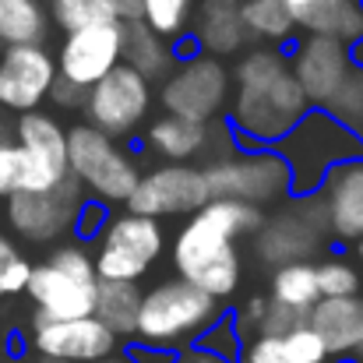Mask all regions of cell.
Returning <instances> with one entry per match:
<instances>
[{
	"mask_svg": "<svg viewBox=\"0 0 363 363\" xmlns=\"http://www.w3.org/2000/svg\"><path fill=\"white\" fill-rule=\"evenodd\" d=\"M208 184V198L219 201H240V205H272L289 194V169L286 162L268 148L254 155H230L201 169Z\"/></svg>",
	"mask_w": 363,
	"mask_h": 363,
	"instance_id": "obj_8",
	"label": "cell"
},
{
	"mask_svg": "<svg viewBox=\"0 0 363 363\" xmlns=\"http://www.w3.org/2000/svg\"><path fill=\"white\" fill-rule=\"evenodd\" d=\"M82 187L74 177H67L60 187L53 191H21V194H11L7 205H4V216H7V226L25 237L32 243H46L64 237L67 230H74L78 223V212H82Z\"/></svg>",
	"mask_w": 363,
	"mask_h": 363,
	"instance_id": "obj_12",
	"label": "cell"
},
{
	"mask_svg": "<svg viewBox=\"0 0 363 363\" xmlns=\"http://www.w3.org/2000/svg\"><path fill=\"white\" fill-rule=\"evenodd\" d=\"M103 223H106V205H99V201H85V205H82V212H78L74 230H78L85 240H92V237H99V233H103Z\"/></svg>",
	"mask_w": 363,
	"mask_h": 363,
	"instance_id": "obj_40",
	"label": "cell"
},
{
	"mask_svg": "<svg viewBox=\"0 0 363 363\" xmlns=\"http://www.w3.org/2000/svg\"><path fill=\"white\" fill-rule=\"evenodd\" d=\"M53 64H57L60 82L89 92L113 67H121V25L103 21V25H89V28L71 32Z\"/></svg>",
	"mask_w": 363,
	"mask_h": 363,
	"instance_id": "obj_14",
	"label": "cell"
},
{
	"mask_svg": "<svg viewBox=\"0 0 363 363\" xmlns=\"http://www.w3.org/2000/svg\"><path fill=\"white\" fill-rule=\"evenodd\" d=\"M32 350L46 363H99L117 353V335L96 318L32 325Z\"/></svg>",
	"mask_w": 363,
	"mask_h": 363,
	"instance_id": "obj_16",
	"label": "cell"
},
{
	"mask_svg": "<svg viewBox=\"0 0 363 363\" xmlns=\"http://www.w3.org/2000/svg\"><path fill=\"white\" fill-rule=\"evenodd\" d=\"M321 237H325L321 205L303 201L300 208L279 212L275 219H264L257 226V254L264 261H275L279 268L300 264L321 247Z\"/></svg>",
	"mask_w": 363,
	"mask_h": 363,
	"instance_id": "obj_18",
	"label": "cell"
},
{
	"mask_svg": "<svg viewBox=\"0 0 363 363\" xmlns=\"http://www.w3.org/2000/svg\"><path fill=\"white\" fill-rule=\"evenodd\" d=\"M138 307H141V293L134 282H99L96 286L92 318L113 335H134Z\"/></svg>",
	"mask_w": 363,
	"mask_h": 363,
	"instance_id": "obj_25",
	"label": "cell"
},
{
	"mask_svg": "<svg viewBox=\"0 0 363 363\" xmlns=\"http://www.w3.org/2000/svg\"><path fill=\"white\" fill-rule=\"evenodd\" d=\"M243 35L261 43H289L293 39V14L282 0H240Z\"/></svg>",
	"mask_w": 363,
	"mask_h": 363,
	"instance_id": "obj_27",
	"label": "cell"
},
{
	"mask_svg": "<svg viewBox=\"0 0 363 363\" xmlns=\"http://www.w3.org/2000/svg\"><path fill=\"white\" fill-rule=\"evenodd\" d=\"M208 127L205 123H191V121H180V117H159L152 121L145 141L152 152H159L162 159H169L173 166H187V159L201 155L205 145H208Z\"/></svg>",
	"mask_w": 363,
	"mask_h": 363,
	"instance_id": "obj_23",
	"label": "cell"
},
{
	"mask_svg": "<svg viewBox=\"0 0 363 363\" xmlns=\"http://www.w3.org/2000/svg\"><path fill=\"white\" fill-rule=\"evenodd\" d=\"M282 357L286 363H332L325 342L318 339V332L311 325H300L282 335Z\"/></svg>",
	"mask_w": 363,
	"mask_h": 363,
	"instance_id": "obj_35",
	"label": "cell"
},
{
	"mask_svg": "<svg viewBox=\"0 0 363 363\" xmlns=\"http://www.w3.org/2000/svg\"><path fill=\"white\" fill-rule=\"evenodd\" d=\"M332 363H357V360H332Z\"/></svg>",
	"mask_w": 363,
	"mask_h": 363,
	"instance_id": "obj_49",
	"label": "cell"
},
{
	"mask_svg": "<svg viewBox=\"0 0 363 363\" xmlns=\"http://www.w3.org/2000/svg\"><path fill=\"white\" fill-rule=\"evenodd\" d=\"M99 363H127V360H113V357H110V360H99Z\"/></svg>",
	"mask_w": 363,
	"mask_h": 363,
	"instance_id": "obj_48",
	"label": "cell"
},
{
	"mask_svg": "<svg viewBox=\"0 0 363 363\" xmlns=\"http://www.w3.org/2000/svg\"><path fill=\"white\" fill-rule=\"evenodd\" d=\"M261 223H264L261 208L212 198L205 208H198L184 223V230L173 240L177 279L191 282L194 289H201L216 303L233 296L243 272L237 240L247 233H257Z\"/></svg>",
	"mask_w": 363,
	"mask_h": 363,
	"instance_id": "obj_1",
	"label": "cell"
},
{
	"mask_svg": "<svg viewBox=\"0 0 363 363\" xmlns=\"http://www.w3.org/2000/svg\"><path fill=\"white\" fill-rule=\"evenodd\" d=\"M148 106H152V82H145L138 71H130L123 64L113 67L103 82H96L85 92L89 127H96L106 138L138 130V123L145 121Z\"/></svg>",
	"mask_w": 363,
	"mask_h": 363,
	"instance_id": "obj_13",
	"label": "cell"
},
{
	"mask_svg": "<svg viewBox=\"0 0 363 363\" xmlns=\"http://www.w3.org/2000/svg\"><path fill=\"white\" fill-rule=\"evenodd\" d=\"M208 198V184L205 173L198 166H155L152 173H141L134 194L127 198V212L130 216H145V219H169V216H194L198 208H205Z\"/></svg>",
	"mask_w": 363,
	"mask_h": 363,
	"instance_id": "obj_10",
	"label": "cell"
},
{
	"mask_svg": "<svg viewBox=\"0 0 363 363\" xmlns=\"http://www.w3.org/2000/svg\"><path fill=\"white\" fill-rule=\"evenodd\" d=\"M219 318L223 314L212 296H205L184 279H169L141 296L134 335L152 350L173 353L180 342H198Z\"/></svg>",
	"mask_w": 363,
	"mask_h": 363,
	"instance_id": "obj_3",
	"label": "cell"
},
{
	"mask_svg": "<svg viewBox=\"0 0 363 363\" xmlns=\"http://www.w3.org/2000/svg\"><path fill=\"white\" fill-rule=\"evenodd\" d=\"M264 311H268V296H250L240 311V325H254L257 328L261 318H264Z\"/></svg>",
	"mask_w": 363,
	"mask_h": 363,
	"instance_id": "obj_43",
	"label": "cell"
},
{
	"mask_svg": "<svg viewBox=\"0 0 363 363\" xmlns=\"http://www.w3.org/2000/svg\"><path fill=\"white\" fill-rule=\"evenodd\" d=\"M43 363H46V360H43Z\"/></svg>",
	"mask_w": 363,
	"mask_h": 363,
	"instance_id": "obj_51",
	"label": "cell"
},
{
	"mask_svg": "<svg viewBox=\"0 0 363 363\" xmlns=\"http://www.w3.org/2000/svg\"><path fill=\"white\" fill-rule=\"evenodd\" d=\"M67 173L78 180V187L92 191L99 201H123V205L141 180L134 159L113 145V138L99 134L89 123H74L67 130Z\"/></svg>",
	"mask_w": 363,
	"mask_h": 363,
	"instance_id": "obj_5",
	"label": "cell"
},
{
	"mask_svg": "<svg viewBox=\"0 0 363 363\" xmlns=\"http://www.w3.org/2000/svg\"><path fill=\"white\" fill-rule=\"evenodd\" d=\"M11 134H14L11 141L25 152V184H21V191H28V194L53 191L71 177L67 173V130L60 127L57 117H50L43 110L21 113L11 127Z\"/></svg>",
	"mask_w": 363,
	"mask_h": 363,
	"instance_id": "obj_11",
	"label": "cell"
},
{
	"mask_svg": "<svg viewBox=\"0 0 363 363\" xmlns=\"http://www.w3.org/2000/svg\"><path fill=\"white\" fill-rule=\"evenodd\" d=\"M314 282H318V296L321 300H342V296H357L363 286L360 272L353 261L346 257H328L314 264Z\"/></svg>",
	"mask_w": 363,
	"mask_h": 363,
	"instance_id": "obj_31",
	"label": "cell"
},
{
	"mask_svg": "<svg viewBox=\"0 0 363 363\" xmlns=\"http://www.w3.org/2000/svg\"><path fill=\"white\" fill-rule=\"evenodd\" d=\"M177 357L166 353V350H152V346H134L130 350V360L127 363H173Z\"/></svg>",
	"mask_w": 363,
	"mask_h": 363,
	"instance_id": "obj_44",
	"label": "cell"
},
{
	"mask_svg": "<svg viewBox=\"0 0 363 363\" xmlns=\"http://www.w3.org/2000/svg\"><path fill=\"white\" fill-rule=\"evenodd\" d=\"M321 216L325 230L335 240L357 243L363 237V159L335 166L321 184Z\"/></svg>",
	"mask_w": 363,
	"mask_h": 363,
	"instance_id": "obj_19",
	"label": "cell"
},
{
	"mask_svg": "<svg viewBox=\"0 0 363 363\" xmlns=\"http://www.w3.org/2000/svg\"><path fill=\"white\" fill-rule=\"evenodd\" d=\"M159 103L166 110V117H180L191 123H205L216 121L226 103H230V71L223 60L216 57H191L180 60L177 71L162 82Z\"/></svg>",
	"mask_w": 363,
	"mask_h": 363,
	"instance_id": "obj_7",
	"label": "cell"
},
{
	"mask_svg": "<svg viewBox=\"0 0 363 363\" xmlns=\"http://www.w3.org/2000/svg\"><path fill=\"white\" fill-rule=\"evenodd\" d=\"M166 237L162 226L155 219L145 216H117L106 223L99 250H96V275L99 282H134L155 264V257L162 254Z\"/></svg>",
	"mask_w": 363,
	"mask_h": 363,
	"instance_id": "obj_9",
	"label": "cell"
},
{
	"mask_svg": "<svg viewBox=\"0 0 363 363\" xmlns=\"http://www.w3.org/2000/svg\"><path fill=\"white\" fill-rule=\"evenodd\" d=\"M198 350H201V353H212V357H219V360H226V363H233L237 353H240V332H237V325L219 318V321L198 339Z\"/></svg>",
	"mask_w": 363,
	"mask_h": 363,
	"instance_id": "obj_36",
	"label": "cell"
},
{
	"mask_svg": "<svg viewBox=\"0 0 363 363\" xmlns=\"http://www.w3.org/2000/svg\"><path fill=\"white\" fill-rule=\"evenodd\" d=\"M286 71H289L286 53L275 50V46H264V50H250L237 64V82H240V89H268Z\"/></svg>",
	"mask_w": 363,
	"mask_h": 363,
	"instance_id": "obj_30",
	"label": "cell"
},
{
	"mask_svg": "<svg viewBox=\"0 0 363 363\" xmlns=\"http://www.w3.org/2000/svg\"><path fill=\"white\" fill-rule=\"evenodd\" d=\"M46 99H53L57 106H64V110H71V106H85V92L82 89H74V85H67V82H53V89H50V96Z\"/></svg>",
	"mask_w": 363,
	"mask_h": 363,
	"instance_id": "obj_42",
	"label": "cell"
},
{
	"mask_svg": "<svg viewBox=\"0 0 363 363\" xmlns=\"http://www.w3.org/2000/svg\"><path fill=\"white\" fill-rule=\"evenodd\" d=\"M240 0H201L198 4V46L205 57H226L243 46Z\"/></svg>",
	"mask_w": 363,
	"mask_h": 363,
	"instance_id": "obj_22",
	"label": "cell"
},
{
	"mask_svg": "<svg viewBox=\"0 0 363 363\" xmlns=\"http://www.w3.org/2000/svg\"><path fill=\"white\" fill-rule=\"evenodd\" d=\"M275 155L289 169V194L311 198V194L321 191L325 177L335 166L363 159V141L357 130L342 127L332 113L311 110L275 145Z\"/></svg>",
	"mask_w": 363,
	"mask_h": 363,
	"instance_id": "obj_2",
	"label": "cell"
},
{
	"mask_svg": "<svg viewBox=\"0 0 363 363\" xmlns=\"http://www.w3.org/2000/svg\"><path fill=\"white\" fill-rule=\"evenodd\" d=\"M293 21L303 25L311 35H328V39H339L346 46L363 43L360 0H311Z\"/></svg>",
	"mask_w": 363,
	"mask_h": 363,
	"instance_id": "obj_21",
	"label": "cell"
},
{
	"mask_svg": "<svg viewBox=\"0 0 363 363\" xmlns=\"http://www.w3.org/2000/svg\"><path fill=\"white\" fill-rule=\"evenodd\" d=\"M360 141H363V127H360Z\"/></svg>",
	"mask_w": 363,
	"mask_h": 363,
	"instance_id": "obj_50",
	"label": "cell"
},
{
	"mask_svg": "<svg viewBox=\"0 0 363 363\" xmlns=\"http://www.w3.org/2000/svg\"><path fill=\"white\" fill-rule=\"evenodd\" d=\"M99 7L106 11L110 21L127 25V21H141V0H99Z\"/></svg>",
	"mask_w": 363,
	"mask_h": 363,
	"instance_id": "obj_41",
	"label": "cell"
},
{
	"mask_svg": "<svg viewBox=\"0 0 363 363\" xmlns=\"http://www.w3.org/2000/svg\"><path fill=\"white\" fill-rule=\"evenodd\" d=\"M332 360H350L363 353V293L342 300H318L307 314Z\"/></svg>",
	"mask_w": 363,
	"mask_h": 363,
	"instance_id": "obj_20",
	"label": "cell"
},
{
	"mask_svg": "<svg viewBox=\"0 0 363 363\" xmlns=\"http://www.w3.org/2000/svg\"><path fill=\"white\" fill-rule=\"evenodd\" d=\"M300 325H307V314L289 311V307H279V303L268 300V311H264V318H261V325H257V335H275V339H282L286 332H293V328H300Z\"/></svg>",
	"mask_w": 363,
	"mask_h": 363,
	"instance_id": "obj_38",
	"label": "cell"
},
{
	"mask_svg": "<svg viewBox=\"0 0 363 363\" xmlns=\"http://www.w3.org/2000/svg\"><path fill=\"white\" fill-rule=\"evenodd\" d=\"M243 363H286V357H282V339H275V335H257V339L247 346Z\"/></svg>",
	"mask_w": 363,
	"mask_h": 363,
	"instance_id": "obj_39",
	"label": "cell"
},
{
	"mask_svg": "<svg viewBox=\"0 0 363 363\" xmlns=\"http://www.w3.org/2000/svg\"><path fill=\"white\" fill-rule=\"evenodd\" d=\"M357 261H360V268H363V237L357 240Z\"/></svg>",
	"mask_w": 363,
	"mask_h": 363,
	"instance_id": "obj_46",
	"label": "cell"
},
{
	"mask_svg": "<svg viewBox=\"0 0 363 363\" xmlns=\"http://www.w3.org/2000/svg\"><path fill=\"white\" fill-rule=\"evenodd\" d=\"M360 7H363V0H360ZM357 60H363V43L357 46Z\"/></svg>",
	"mask_w": 363,
	"mask_h": 363,
	"instance_id": "obj_47",
	"label": "cell"
},
{
	"mask_svg": "<svg viewBox=\"0 0 363 363\" xmlns=\"http://www.w3.org/2000/svg\"><path fill=\"white\" fill-rule=\"evenodd\" d=\"M57 82V64L43 46H7L0 57V110L35 113Z\"/></svg>",
	"mask_w": 363,
	"mask_h": 363,
	"instance_id": "obj_17",
	"label": "cell"
},
{
	"mask_svg": "<svg viewBox=\"0 0 363 363\" xmlns=\"http://www.w3.org/2000/svg\"><path fill=\"white\" fill-rule=\"evenodd\" d=\"M307 113H311V103L289 71L268 89H240L230 103V121L240 130V145L272 148Z\"/></svg>",
	"mask_w": 363,
	"mask_h": 363,
	"instance_id": "obj_6",
	"label": "cell"
},
{
	"mask_svg": "<svg viewBox=\"0 0 363 363\" xmlns=\"http://www.w3.org/2000/svg\"><path fill=\"white\" fill-rule=\"evenodd\" d=\"M46 11L39 0H0V43L7 46H43Z\"/></svg>",
	"mask_w": 363,
	"mask_h": 363,
	"instance_id": "obj_26",
	"label": "cell"
},
{
	"mask_svg": "<svg viewBox=\"0 0 363 363\" xmlns=\"http://www.w3.org/2000/svg\"><path fill=\"white\" fill-rule=\"evenodd\" d=\"M325 113H332L342 127H350V130L360 134V127H363V71H350V78H346L342 89L332 96V103L325 106Z\"/></svg>",
	"mask_w": 363,
	"mask_h": 363,
	"instance_id": "obj_32",
	"label": "cell"
},
{
	"mask_svg": "<svg viewBox=\"0 0 363 363\" xmlns=\"http://www.w3.org/2000/svg\"><path fill=\"white\" fill-rule=\"evenodd\" d=\"M194 14V0H141V25L152 28L162 43L180 39Z\"/></svg>",
	"mask_w": 363,
	"mask_h": 363,
	"instance_id": "obj_29",
	"label": "cell"
},
{
	"mask_svg": "<svg viewBox=\"0 0 363 363\" xmlns=\"http://www.w3.org/2000/svg\"><path fill=\"white\" fill-rule=\"evenodd\" d=\"M173 363H226V360H219V357H212V353H201V350H191V353L177 357Z\"/></svg>",
	"mask_w": 363,
	"mask_h": 363,
	"instance_id": "obj_45",
	"label": "cell"
},
{
	"mask_svg": "<svg viewBox=\"0 0 363 363\" xmlns=\"http://www.w3.org/2000/svg\"><path fill=\"white\" fill-rule=\"evenodd\" d=\"M353 71V53L346 43L328 35H307L289 60V74L303 89L311 106H328L332 96L342 89V82Z\"/></svg>",
	"mask_w": 363,
	"mask_h": 363,
	"instance_id": "obj_15",
	"label": "cell"
},
{
	"mask_svg": "<svg viewBox=\"0 0 363 363\" xmlns=\"http://www.w3.org/2000/svg\"><path fill=\"white\" fill-rule=\"evenodd\" d=\"M28 272H32V261L11 243L7 233H0V300L25 293Z\"/></svg>",
	"mask_w": 363,
	"mask_h": 363,
	"instance_id": "obj_33",
	"label": "cell"
},
{
	"mask_svg": "<svg viewBox=\"0 0 363 363\" xmlns=\"http://www.w3.org/2000/svg\"><path fill=\"white\" fill-rule=\"evenodd\" d=\"M268 300L279 303V307L311 314V307L321 300V296H318V282H314V264H311V261H300V264H282V268H275L272 286H268Z\"/></svg>",
	"mask_w": 363,
	"mask_h": 363,
	"instance_id": "obj_28",
	"label": "cell"
},
{
	"mask_svg": "<svg viewBox=\"0 0 363 363\" xmlns=\"http://www.w3.org/2000/svg\"><path fill=\"white\" fill-rule=\"evenodd\" d=\"M25 184V152L14 141L0 145V198L7 201L11 194H18Z\"/></svg>",
	"mask_w": 363,
	"mask_h": 363,
	"instance_id": "obj_37",
	"label": "cell"
},
{
	"mask_svg": "<svg viewBox=\"0 0 363 363\" xmlns=\"http://www.w3.org/2000/svg\"><path fill=\"white\" fill-rule=\"evenodd\" d=\"M96 261L85 247H60L50 254V261L32 264L25 293L35 303L32 325L43 321H74V318H92L96 307Z\"/></svg>",
	"mask_w": 363,
	"mask_h": 363,
	"instance_id": "obj_4",
	"label": "cell"
},
{
	"mask_svg": "<svg viewBox=\"0 0 363 363\" xmlns=\"http://www.w3.org/2000/svg\"><path fill=\"white\" fill-rule=\"evenodd\" d=\"M50 7H53V21H57L67 35L78 32V28L110 21L106 11L99 7V0H50Z\"/></svg>",
	"mask_w": 363,
	"mask_h": 363,
	"instance_id": "obj_34",
	"label": "cell"
},
{
	"mask_svg": "<svg viewBox=\"0 0 363 363\" xmlns=\"http://www.w3.org/2000/svg\"><path fill=\"white\" fill-rule=\"evenodd\" d=\"M121 60L123 67H130L145 82H152V78H162L169 71L173 50L141 21H127V25H121Z\"/></svg>",
	"mask_w": 363,
	"mask_h": 363,
	"instance_id": "obj_24",
	"label": "cell"
}]
</instances>
